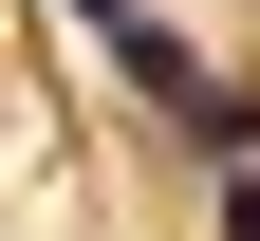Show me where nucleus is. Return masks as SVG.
<instances>
[{
    "instance_id": "nucleus-1",
    "label": "nucleus",
    "mask_w": 260,
    "mask_h": 241,
    "mask_svg": "<svg viewBox=\"0 0 260 241\" xmlns=\"http://www.w3.org/2000/svg\"><path fill=\"white\" fill-rule=\"evenodd\" d=\"M223 241H260V167H223Z\"/></svg>"
}]
</instances>
